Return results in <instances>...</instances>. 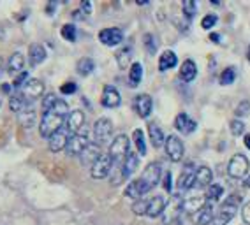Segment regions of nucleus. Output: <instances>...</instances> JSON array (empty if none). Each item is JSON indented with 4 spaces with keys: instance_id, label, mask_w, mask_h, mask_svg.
<instances>
[{
    "instance_id": "obj_1",
    "label": "nucleus",
    "mask_w": 250,
    "mask_h": 225,
    "mask_svg": "<svg viewBox=\"0 0 250 225\" xmlns=\"http://www.w3.org/2000/svg\"><path fill=\"white\" fill-rule=\"evenodd\" d=\"M69 116V106L65 100L58 99L57 102L48 109V111L42 112V118H41V125L39 132L44 139H49L55 132H58L60 129H63L65 125V120Z\"/></svg>"
},
{
    "instance_id": "obj_2",
    "label": "nucleus",
    "mask_w": 250,
    "mask_h": 225,
    "mask_svg": "<svg viewBox=\"0 0 250 225\" xmlns=\"http://www.w3.org/2000/svg\"><path fill=\"white\" fill-rule=\"evenodd\" d=\"M240 203H241L240 195H236V194L229 195V197L222 203L219 213L215 215L213 225H228L229 222L236 216V211H238V207H240Z\"/></svg>"
},
{
    "instance_id": "obj_3",
    "label": "nucleus",
    "mask_w": 250,
    "mask_h": 225,
    "mask_svg": "<svg viewBox=\"0 0 250 225\" xmlns=\"http://www.w3.org/2000/svg\"><path fill=\"white\" fill-rule=\"evenodd\" d=\"M129 148H130L129 137H127L125 134L116 135L115 139L111 141L107 155H109V158L113 160V164H115V166H120V164H124V160L127 158V155L130 153Z\"/></svg>"
},
{
    "instance_id": "obj_4",
    "label": "nucleus",
    "mask_w": 250,
    "mask_h": 225,
    "mask_svg": "<svg viewBox=\"0 0 250 225\" xmlns=\"http://www.w3.org/2000/svg\"><path fill=\"white\" fill-rule=\"evenodd\" d=\"M161 174H162V167L159 162H150L146 167H145L143 174L139 176V181L143 183V188L146 194L152 188H155L157 183L161 181Z\"/></svg>"
},
{
    "instance_id": "obj_5",
    "label": "nucleus",
    "mask_w": 250,
    "mask_h": 225,
    "mask_svg": "<svg viewBox=\"0 0 250 225\" xmlns=\"http://www.w3.org/2000/svg\"><path fill=\"white\" fill-rule=\"evenodd\" d=\"M249 158L245 155L241 153H236L232 155L231 160L228 164V174L231 176L232 180H241V178H245L247 172H249Z\"/></svg>"
},
{
    "instance_id": "obj_6",
    "label": "nucleus",
    "mask_w": 250,
    "mask_h": 225,
    "mask_svg": "<svg viewBox=\"0 0 250 225\" xmlns=\"http://www.w3.org/2000/svg\"><path fill=\"white\" fill-rule=\"evenodd\" d=\"M90 144L88 141V134H86L85 129H81L78 134H72L71 137H69V143H67V148H65V151H67L69 157H80L83 151H85V148Z\"/></svg>"
},
{
    "instance_id": "obj_7",
    "label": "nucleus",
    "mask_w": 250,
    "mask_h": 225,
    "mask_svg": "<svg viewBox=\"0 0 250 225\" xmlns=\"http://www.w3.org/2000/svg\"><path fill=\"white\" fill-rule=\"evenodd\" d=\"M23 95V99L27 104H34L37 99L42 97L44 94V85L39 81V79H28L25 85L21 86V90H18Z\"/></svg>"
},
{
    "instance_id": "obj_8",
    "label": "nucleus",
    "mask_w": 250,
    "mask_h": 225,
    "mask_svg": "<svg viewBox=\"0 0 250 225\" xmlns=\"http://www.w3.org/2000/svg\"><path fill=\"white\" fill-rule=\"evenodd\" d=\"M113 166H115V164H113V160L109 158V155L103 153L99 157L97 162L90 167V176H92L94 180H104V178H107V176L111 174Z\"/></svg>"
},
{
    "instance_id": "obj_9",
    "label": "nucleus",
    "mask_w": 250,
    "mask_h": 225,
    "mask_svg": "<svg viewBox=\"0 0 250 225\" xmlns=\"http://www.w3.org/2000/svg\"><path fill=\"white\" fill-rule=\"evenodd\" d=\"M113 135V122L109 118H99L94 123V137L97 141V144H106L109 143Z\"/></svg>"
},
{
    "instance_id": "obj_10",
    "label": "nucleus",
    "mask_w": 250,
    "mask_h": 225,
    "mask_svg": "<svg viewBox=\"0 0 250 225\" xmlns=\"http://www.w3.org/2000/svg\"><path fill=\"white\" fill-rule=\"evenodd\" d=\"M166 153L169 157L171 162H180L183 158V153H185V146H183L182 139H180L178 135H169V137H166Z\"/></svg>"
},
{
    "instance_id": "obj_11",
    "label": "nucleus",
    "mask_w": 250,
    "mask_h": 225,
    "mask_svg": "<svg viewBox=\"0 0 250 225\" xmlns=\"http://www.w3.org/2000/svg\"><path fill=\"white\" fill-rule=\"evenodd\" d=\"M83 125H85V112L81 111V109H74V111L69 112L63 129L72 135V134H78L83 129Z\"/></svg>"
},
{
    "instance_id": "obj_12",
    "label": "nucleus",
    "mask_w": 250,
    "mask_h": 225,
    "mask_svg": "<svg viewBox=\"0 0 250 225\" xmlns=\"http://www.w3.org/2000/svg\"><path fill=\"white\" fill-rule=\"evenodd\" d=\"M69 137H71V134H69L65 129H60L58 132H55L51 137L48 139V146L49 150L53 151V153H60L62 150L67 148V143H69Z\"/></svg>"
},
{
    "instance_id": "obj_13",
    "label": "nucleus",
    "mask_w": 250,
    "mask_h": 225,
    "mask_svg": "<svg viewBox=\"0 0 250 225\" xmlns=\"http://www.w3.org/2000/svg\"><path fill=\"white\" fill-rule=\"evenodd\" d=\"M99 41L103 42L104 46H118L124 41V32L120 28H104L99 32Z\"/></svg>"
},
{
    "instance_id": "obj_14",
    "label": "nucleus",
    "mask_w": 250,
    "mask_h": 225,
    "mask_svg": "<svg viewBox=\"0 0 250 225\" xmlns=\"http://www.w3.org/2000/svg\"><path fill=\"white\" fill-rule=\"evenodd\" d=\"M122 102V97H120V92L116 90L115 86L107 85L104 86V92H103V97H101V104H103L104 108H118Z\"/></svg>"
},
{
    "instance_id": "obj_15",
    "label": "nucleus",
    "mask_w": 250,
    "mask_h": 225,
    "mask_svg": "<svg viewBox=\"0 0 250 225\" xmlns=\"http://www.w3.org/2000/svg\"><path fill=\"white\" fill-rule=\"evenodd\" d=\"M182 211H183V201L180 197H173L169 204H166L164 224H171V222L178 220L180 216H182Z\"/></svg>"
},
{
    "instance_id": "obj_16",
    "label": "nucleus",
    "mask_w": 250,
    "mask_h": 225,
    "mask_svg": "<svg viewBox=\"0 0 250 225\" xmlns=\"http://www.w3.org/2000/svg\"><path fill=\"white\" fill-rule=\"evenodd\" d=\"M206 204H208L206 195H192V197H188L183 201V213H185V215L199 213Z\"/></svg>"
},
{
    "instance_id": "obj_17",
    "label": "nucleus",
    "mask_w": 250,
    "mask_h": 225,
    "mask_svg": "<svg viewBox=\"0 0 250 225\" xmlns=\"http://www.w3.org/2000/svg\"><path fill=\"white\" fill-rule=\"evenodd\" d=\"M134 109H136V112H138L141 118H148V116H150V112H152V109H153L152 97H150V95H146V94L136 95Z\"/></svg>"
},
{
    "instance_id": "obj_18",
    "label": "nucleus",
    "mask_w": 250,
    "mask_h": 225,
    "mask_svg": "<svg viewBox=\"0 0 250 225\" xmlns=\"http://www.w3.org/2000/svg\"><path fill=\"white\" fill-rule=\"evenodd\" d=\"M101 155H103L101 153V146H99L97 143H90L85 148V151L80 155V162L85 167H92L99 160Z\"/></svg>"
},
{
    "instance_id": "obj_19",
    "label": "nucleus",
    "mask_w": 250,
    "mask_h": 225,
    "mask_svg": "<svg viewBox=\"0 0 250 225\" xmlns=\"http://www.w3.org/2000/svg\"><path fill=\"white\" fill-rule=\"evenodd\" d=\"M48 53H46V48L42 44H32L28 48V63L30 67H37L41 63L44 62Z\"/></svg>"
},
{
    "instance_id": "obj_20",
    "label": "nucleus",
    "mask_w": 250,
    "mask_h": 225,
    "mask_svg": "<svg viewBox=\"0 0 250 225\" xmlns=\"http://www.w3.org/2000/svg\"><path fill=\"white\" fill-rule=\"evenodd\" d=\"M174 127H176L182 134H192V132L197 129V123L194 122L188 114H185V112H180L178 116H176V120H174Z\"/></svg>"
},
{
    "instance_id": "obj_21",
    "label": "nucleus",
    "mask_w": 250,
    "mask_h": 225,
    "mask_svg": "<svg viewBox=\"0 0 250 225\" xmlns=\"http://www.w3.org/2000/svg\"><path fill=\"white\" fill-rule=\"evenodd\" d=\"M166 199L162 195H155L148 201V209H146V216L150 218H157V216H161L166 209Z\"/></svg>"
},
{
    "instance_id": "obj_22",
    "label": "nucleus",
    "mask_w": 250,
    "mask_h": 225,
    "mask_svg": "<svg viewBox=\"0 0 250 225\" xmlns=\"http://www.w3.org/2000/svg\"><path fill=\"white\" fill-rule=\"evenodd\" d=\"M211 180H213V172H211L210 167L201 166L196 171V180H194V187L196 188H205V187H210Z\"/></svg>"
},
{
    "instance_id": "obj_23",
    "label": "nucleus",
    "mask_w": 250,
    "mask_h": 225,
    "mask_svg": "<svg viewBox=\"0 0 250 225\" xmlns=\"http://www.w3.org/2000/svg\"><path fill=\"white\" fill-rule=\"evenodd\" d=\"M18 120L21 122V125L25 127V129H30V127L36 125L37 112H36V109H34V106H32V104L25 106V108L18 112Z\"/></svg>"
},
{
    "instance_id": "obj_24",
    "label": "nucleus",
    "mask_w": 250,
    "mask_h": 225,
    "mask_svg": "<svg viewBox=\"0 0 250 225\" xmlns=\"http://www.w3.org/2000/svg\"><path fill=\"white\" fill-rule=\"evenodd\" d=\"M23 67H25V56H23V53L16 51V53L11 55L9 60H7V72L13 74V76L14 74H21Z\"/></svg>"
},
{
    "instance_id": "obj_25",
    "label": "nucleus",
    "mask_w": 250,
    "mask_h": 225,
    "mask_svg": "<svg viewBox=\"0 0 250 225\" xmlns=\"http://www.w3.org/2000/svg\"><path fill=\"white\" fill-rule=\"evenodd\" d=\"M197 76V65L194 60H185L182 63V67H180V77H182L185 83H190L194 81Z\"/></svg>"
},
{
    "instance_id": "obj_26",
    "label": "nucleus",
    "mask_w": 250,
    "mask_h": 225,
    "mask_svg": "<svg viewBox=\"0 0 250 225\" xmlns=\"http://www.w3.org/2000/svg\"><path fill=\"white\" fill-rule=\"evenodd\" d=\"M139 164V158L136 153H132L130 151L129 155H127V158L124 160V164H120V169H122V174H124V180L127 181L130 178V174L136 171V167H138Z\"/></svg>"
},
{
    "instance_id": "obj_27",
    "label": "nucleus",
    "mask_w": 250,
    "mask_h": 225,
    "mask_svg": "<svg viewBox=\"0 0 250 225\" xmlns=\"http://www.w3.org/2000/svg\"><path fill=\"white\" fill-rule=\"evenodd\" d=\"M176 63H178V56L174 55V51L167 50L161 55V58H159V71L166 72L169 71V69L176 67Z\"/></svg>"
},
{
    "instance_id": "obj_28",
    "label": "nucleus",
    "mask_w": 250,
    "mask_h": 225,
    "mask_svg": "<svg viewBox=\"0 0 250 225\" xmlns=\"http://www.w3.org/2000/svg\"><path fill=\"white\" fill-rule=\"evenodd\" d=\"M194 180H196V171L190 166H187V169L182 172V176H180L178 180V190L194 188Z\"/></svg>"
},
{
    "instance_id": "obj_29",
    "label": "nucleus",
    "mask_w": 250,
    "mask_h": 225,
    "mask_svg": "<svg viewBox=\"0 0 250 225\" xmlns=\"http://www.w3.org/2000/svg\"><path fill=\"white\" fill-rule=\"evenodd\" d=\"M146 194L143 188V183L138 180L134 181H130L129 185H127V188H125V197H129V199H134V201H138V199H143V195Z\"/></svg>"
},
{
    "instance_id": "obj_30",
    "label": "nucleus",
    "mask_w": 250,
    "mask_h": 225,
    "mask_svg": "<svg viewBox=\"0 0 250 225\" xmlns=\"http://www.w3.org/2000/svg\"><path fill=\"white\" fill-rule=\"evenodd\" d=\"M148 134H150L153 148H161V146H164V143H166L164 132H162V129L157 125V123H150V125H148Z\"/></svg>"
},
{
    "instance_id": "obj_31",
    "label": "nucleus",
    "mask_w": 250,
    "mask_h": 225,
    "mask_svg": "<svg viewBox=\"0 0 250 225\" xmlns=\"http://www.w3.org/2000/svg\"><path fill=\"white\" fill-rule=\"evenodd\" d=\"M141 79H143V65L139 62H134L130 65V71H129V85L132 88H136L141 83Z\"/></svg>"
},
{
    "instance_id": "obj_32",
    "label": "nucleus",
    "mask_w": 250,
    "mask_h": 225,
    "mask_svg": "<svg viewBox=\"0 0 250 225\" xmlns=\"http://www.w3.org/2000/svg\"><path fill=\"white\" fill-rule=\"evenodd\" d=\"M215 207L211 203H208L205 207L201 209V215H199V220H197V224L199 225H208V224H213V218H215Z\"/></svg>"
},
{
    "instance_id": "obj_33",
    "label": "nucleus",
    "mask_w": 250,
    "mask_h": 225,
    "mask_svg": "<svg viewBox=\"0 0 250 225\" xmlns=\"http://www.w3.org/2000/svg\"><path fill=\"white\" fill-rule=\"evenodd\" d=\"M25 106H28V104L25 102V99H23V95L20 94V92L9 95V108H11V111H14L16 114H18V112L21 111Z\"/></svg>"
},
{
    "instance_id": "obj_34",
    "label": "nucleus",
    "mask_w": 250,
    "mask_h": 225,
    "mask_svg": "<svg viewBox=\"0 0 250 225\" xmlns=\"http://www.w3.org/2000/svg\"><path fill=\"white\" fill-rule=\"evenodd\" d=\"M76 69L80 76H90L95 69V62L92 58H81L80 62H78Z\"/></svg>"
},
{
    "instance_id": "obj_35",
    "label": "nucleus",
    "mask_w": 250,
    "mask_h": 225,
    "mask_svg": "<svg viewBox=\"0 0 250 225\" xmlns=\"http://www.w3.org/2000/svg\"><path fill=\"white\" fill-rule=\"evenodd\" d=\"M132 139H134L136 148H138V153L146 155V143H145V134L141 129H136L134 134H132Z\"/></svg>"
},
{
    "instance_id": "obj_36",
    "label": "nucleus",
    "mask_w": 250,
    "mask_h": 225,
    "mask_svg": "<svg viewBox=\"0 0 250 225\" xmlns=\"http://www.w3.org/2000/svg\"><path fill=\"white\" fill-rule=\"evenodd\" d=\"M222 195H224V187L220 183H211L210 187H208V195H206V199H210L211 203L220 201Z\"/></svg>"
},
{
    "instance_id": "obj_37",
    "label": "nucleus",
    "mask_w": 250,
    "mask_h": 225,
    "mask_svg": "<svg viewBox=\"0 0 250 225\" xmlns=\"http://www.w3.org/2000/svg\"><path fill=\"white\" fill-rule=\"evenodd\" d=\"M130 55H132V50H130V46H125L124 50H120L118 53H116V62H118V65H120L122 69H125L127 65H129Z\"/></svg>"
},
{
    "instance_id": "obj_38",
    "label": "nucleus",
    "mask_w": 250,
    "mask_h": 225,
    "mask_svg": "<svg viewBox=\"0 0 250 225\" xmlns=\"http://www.w3.org/2000/svg\"><path fill=\"white\" fill-rule=\"evenodd\" d=\"M234 79H236V69L234 67L224 69L222 74H220V85L228 86V85H231V83H234Z\"/></svg>"
},
{
    "instance_id": "obj_39",
    "label": "nucleus",
    "mask_w": 250,
    "mask_h": 225,
    "mask_svg": "<svg viewBox=\"0 0 250 225\" xmlns=\"http://www.w3.org/2000/svg\"><path fill=\"white\" fill-rule=\"evenodd\" d=\"M60 34H62V37L65 39V41H69V42H74V41H76L78 32H76V27H74V25H71V23L63 25L62 30H60Z\"/></svg>"
},
{
    "instance_id": "obj_40",
    "label": "nucleus",
    "mask_w": 250,
    "mask_h": 225,
    "mask_svg": "<svg viewBox=\"0 0 250 225\" xmlns=\"http://www.w3.org/2000/svg\"><path fill=\"white\" fill-rule=\"evenodd\" d=\"M148 201H150V199H138V201L132 204V211H134L136 215H146Z\"/></svg>"
},
{
    "instance_id": "obj_41",
    "label": "nucleus",
    "mask_w": 250,
    "mask_h": 225,
    "mask_svg": "<svg viewBox=\"0 0 250 225\" xmlns=\"http://www.w3.org/2000/svg\"><path fill=\"white\" fill-rule=\"evenodd\" d=\"M182 7H183V13H185V16H187V18L190 19L194 16V14H196L197 4L194 2V0H183V2H182Z\"/></svg>"
},
{
    "instance_id": "obj_42",
    "label": "nucleus",
    "mask_w": 250,
    "mask_h": 225,
    "mask_svg": "<svg viewBox=\"0 0 250 225\" xmlns=\"http://www.w3.org/2000/svg\"><path fill=\"white\" fill-rule=\"evenodd\" d=\"M145 39V48H146V51L150 55H153L157 51V41H155V36H152V34H146V36L143 37Z\"/></svg>"
},
{
    "instance_id": "obj_43",
    "label": "nucleus",
    "mask_w": 250,
    "mask_h": 225,
    "mask_svg": "<svg viewBox=\"0 0 250 225\" xmlns=\"http://www.w3.org/2000/svg\"><path fill=\"white\" fill-rule=\"evenodd\" d=\"M229 129H231L232 135H241L245 132V123L241 122V120H232V122L229 123Z\"/></svg>"
},
{
    "instance_id": "obj_44",
    "label": "nucleus",
    "mask_w": 250,
    "mask_h": 225,
    "mask_svg": "<svg viewBox=\"0 0 250 225\" xmlns=\"http://www.w3.org/2000/svg\"><path fill=\"white\" fill-rule=\"evenodd\" d=\"M30 77H28L27 72H21V74H18V76L14 77V81H13V88H16V90H21V86L25 85V83L28 81Z\"/></svg>"
},
{
    "instance_id": "obj_45",
    "label": "nucleus",
    "mask_w": 250,
    "mask_h": 225,
    "mask_svg": "<svg viewBox=\"0 0 250 225\" xmlns=\"http://www.w3.org/2000/svg\"><path fill=\"white\" fill-rule=\"evenodd\" d=\"M215 23H217V16H215V14H206L201 21V27L205 28V30H210V28L215 27Z\"/></svg>"
},
{
    "instance_id": "obj_46",
    "label": "nucleus",
    "mask_w": 250,
    "mask_h": 225,
    "mask_svg": "<svg viewBox=\"0 0 250 225\" xmlns=\"http://www.w3.org/2000/svg\"><path fill=\"white\" fill-rule=\"evenodd\" d=\"M57 100H58V97L55 94H48V95H46L44 99H42V112L48 111V109L51 108V106H53Z\"/></svg>"
},
{
    "instance_id": "obj_47",
    "label": "nucleus",
    "mask_w": 250,
    "mask_h": 225,
    "mask_svg": "<svg viewBox=\"0 0 250 225\" xmlns=\"http://www.w3.org/2000/svg\"><path fill=\"white\" fill-rule=\"evenodd\" d=\"M60 92H62L63 95H71V94H74V92H76V83H72V81L65 83V85L60 86Z\"/></svg>"
},
{
    "instance_id": "obj_48",
    "label": "nucleus",
    "mask_w": 250,
    "mask_h": 225,
    "mask_svg": "<svg viewBox=\"0 0 250 225\" xmlns=\"http://www.w3.org/2000/svg\"><path fill=\"white\" fill-rule=\"evenodd\" d=\"M241 218H243L245 225H250V201L241 207Z\"/></svg>"
},
{
    "instance_id": "obj_49",
    "label": "nucleus",
    "mask_w": 250,
    "mask_h": 225,
    "mask_svg": "<svg viewBox=\"0 0 250 225\" xmlns=\"http://www.w3.org/2000/svg\"><path fill=\"white\" fill-rule=\"evenodd\" d=\"M250 109V102H241L236 108V116H245Z\"/></svg>"
},
{
    "instance_id": "obj_50",
    "label": "nucleus",
    "mask_w": 250,
    "mask_h": 225,
    "mask_svg": "<svg viewBox=\"0 0 250 225\" xmlns=\"http://www.w3.org/2000/svg\"><path fill=\"white\" fill-rule=\"evenodd\" d=\"M162 187H164V190L166 192H171V172H166V176H164V181H162Z\"/></svg>"
},
{
    "instance_id": "obj_51",
    "label": "nucleus",
    "mask_w": 250,
    "mask_h": 225,
    "mask_svg": "<svg viewBox=\"0 0 250 225\" xmlns=\"http://www.w3.org/2000/svg\"><path fill=\"white\" fill-rule=\"evenodd\" d=\"M90 11H92V4L90 2H81V13L90 14Z\"/></svg>"
},
{
    "instance_id": "obj_52",
    "label": "nucleus",
    "mask_w": 250,
    "mask_h": 225,
    "mask_svg": "<svg viewBox=\"0 0 250 225\" xmlns=\"http://www.w3.org/2000/svg\"><path fill=\"white\" fill-rule=\"evenodd\" d=\"M57 2H51V4H48V7H46V11H48V14L49 16H53L55 14V9H57Z\"/></svg>"
},
{
    "instance_id": "obj_53",
    "label": "nucleus",
    "mask_w": 250,
    "mask_h": 225,
    "mask_svg": "<svg viewBox=\"0 0 250 225\" xmlns=\"http://www.w3.org/2000/svg\"><path fill=\"white\" fill-rule=\"evenodd\" d=\"M2 92H4V94H11V86L9 85H2Z\"/></svg>"
},
{
    "instance_id": "obj_54",
    "label": "nucleus",
    "mask_w": 250,
    "mask_h": 225,
    "mask_svg": "<svg viewBox=\"0 0 250 225\" xmlns=\"http://www.w3.org/2000/svg\"><path fill=\"white\" fill-rule=\"evenodd\" d=\"M243 143H245V146L250 150V134H249V135H245V139H243Z\"/></svg>"
},
{
    "instance_id": "obj_55",
    "label": "nucleus",
    "mask_w": 250,
    "mask_h": 225,
    "mask_svg": "<svg viewBox=\"0 0 250 225\" xmlns=\"http://www.w3.org/2000/svg\"><path fill=\"white\" fill-rule=\"evenodd\" d=\"M243 185H245L247 188H250V176H247V178H245V181H243Z\"/></svg>"
},
{
    "instance_id": "obj_56",
    "label": "nucleus",
    "mask_w": 250,
    "mask_h": 225,
    "mask_svg": "<svg viewBox=\"0 0 250 225\" xmlns=\"http://www.w3.org/2000/svg\"><path fill=\"white\" fill-rule=\"evenodd\" d=\"M219 39H220V36H217V34H211V41H215V42H220Z\"/></svg>"
},
{
    "instance_id": "obj_57",
    "label": "nucleus",
    "mask_w": 250,
    "mask_h": 225,
    "mask_svg": "<svg viewBox=\"0 0 250 225\" xmlns=\"http://www.w3.org/2000/svg\"><path fill=\"white\" fill-rule=\"evenodd\" d=\"M2 72H4V60L0 58V74H2Z\"/></svg>"
},
{
    "instance_id": "obj_58",
    "label": "nucleus",
    "mask_w": 250,
    "mask_h": 225,
    "mask_svg": "<svg viewBox=\"0 0 250 225\" xmlns=\"http://www.w3.org/2000/svg\"><path fill=\"white\" fill-rule=\"evenodd\" d=\"M247 58H249V62H250V44H249V50H247Z\"/></svg>"
}]
</instances>
